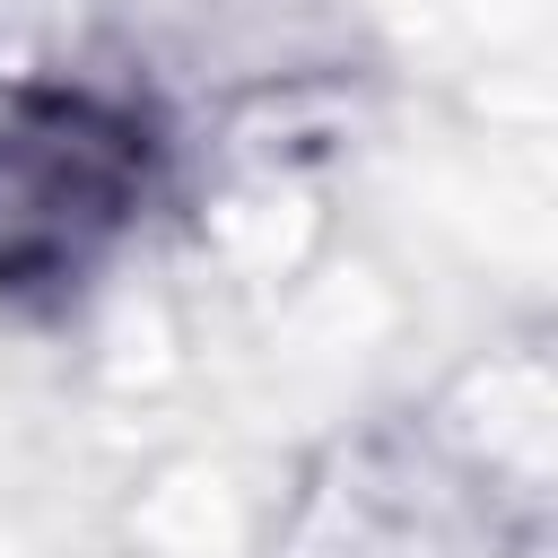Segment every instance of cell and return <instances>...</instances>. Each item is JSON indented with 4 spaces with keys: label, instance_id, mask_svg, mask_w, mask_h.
<instances>
[{
    "label": "cell",
    "instance_id": "obj_1",
    "mask_svg": "<svg viewBox=\"0 0 558 558\" xmlns=\"http://www.w3.org/2000/svg\"><path fill=\"white\" fill-rule=\"evenodd\" d=\"M148 131L96 96H17L0 122V288L78 279L87 253L131 218Z\"/></svg>",
    "mask_w": 558,
    "mask_h": 558
}]
</instances>
